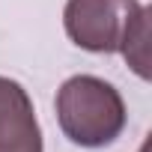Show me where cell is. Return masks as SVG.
<instances>
[{"label": "cell", "mask_w": 152, "mask_h": 152, "mask_svg": "<svg viewBox=\"0 0 152 152\" xmlns=\"http://www.w3.org/2000/svg\"><path fill=\"white\" fill-rule=\"evenodd\" d=\"M66 36L93 54H122L146 78L149 12L140 0H69L63 9Z\"/></svg>", "instance_id": "cell-1"}, {"label": "cell", "mask_w": 152, "mask_h": 152, "mask_svg": "<svg viewBox=\"0 0 152 152\" xmlns=\"http://www.w3.org/2000/svg\"><path fill=\"white\" fill-rule=\"evenodd\" d=\"M54 107L63 134L84 149L107 146L125 128V102L119 90L96 75H75L63 81Z\"/></svg>", "instance_id": "cell-2"}, {"label": "cell", "mask_w": 152, "mask_h": 152, "mask_svg": "<svg viewBox=\"0 0 152 152\" xmlns=\"http://www.w3.org/2000/svg\"><path fill=\"white\" fill-rule=\"evenodd\" d=\"M0 152H42V128L27 90L0 75Z\"/></svg>", "instance_id": "cell-3"}, {"label": "cell", "mask_w": 152, "mask_h": 152, "mask_svg": "<svg viewBox=\"0 0 152 152\" xmlns=\"http://www.w3.org/2000/svg\"><path fill=\"white\" fill-rule=\"evenodd\" d=\"M140 152H146V146H143V149H140Z\"/></svg>", "instance_id": "cell-4"}]
</instances>
